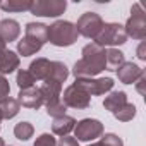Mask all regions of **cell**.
Returning a JSON list of instances; mask_svg holds the SVG:
<instances>
[{
	"instance_id": "1",
	"label": "cell",
	"mask_w": 146,
	"mask_h": 146,
	"mask_svg": "<svg viewBox=\"0 0 146 146\" xmlns=\"http://www.w3.org/2000/svg\"><path fill=\"white\" fill-rule=\"evenodd\" d=\"M81 55L83 57L72 67V76L76 79L96 78L100 72L107 69V48L96 43H88L83 48Z\"/></svg>"
},
{
	"instance_id": "2",
	"label": "cell",
	"mask_w": 146,
	"mask_h": 146,
	"mask_svg": "<svg viewBox=\"0 0 146 146\" xmlns=\"http://www.w3.org/2000/svg\"><path fill=\"white\" fill-rule=\"evenodd\" d=\"M79 38V33L76 29V24L70 21H55L52 26H48V41L53 46H70Z\"/></svg>"
},
{
	"instance_id": "3",
	"label": "cell",
	"mask_w": 146,
	"mask_h": 146,
	"mask_svg": "<svg viewBox=\"0 0 146 146\" xmlns=\"http://www.w3.org/2000/svg\"><path fill=\"white\" fill-rule=\"evenodd\" d=\"M127 41V35H125V29L122 24L119 23H103L100 33L96 35L95 41L96 45L100 46H110V48H115V46H120Z\"/></svg>"
},
{
	"instance_id": "4",
	"label": "cell",
	"mask_w": 146,
	"mask_h": 146,
	"mask_svg": "<svg viewBox=\"0 0 146 146\" xmlns=\"http://www.w3.org/2000/svg\"><path fill=\"white\" fill-rule=\"evenodd\" d=\"M125 35L127 38L132 40H144L146 38V12L139 4H134L131 9V17L127 19L125 26Z\"/></svg>"
},
{
	"instance_id": "5",
	"label": "cell",
	"mask_w": 146,
	"mask_h": 146,
	"mask_svg": "<svg viewBox=\"0 0 146 146\" xmlns=\"http://www.w3.org/2000/svg\"><path fill=\"white\" fill-rule=\"evenodd\" d=\"M103 132H105V127L98 119H83V120L76 122V125H74V137L78 141H84V143L102 137Z\"/></svg>"
},
{
	"instance_id": "6",
	"label": "cell",
	"mask_w": 146,
	"mask_h": 146,
	"mask_svg": "<svg viewBox=\"0 0 146 146\" xmlns=\"http://www.w3.org/2000/svg\"><path fill=\"white\" fill-rule=\"evenodd\" d=\"M64 105L67 108H76V110H84L91 105V96L76 83H72L64 90V95L60 96Z\"/></svg>"
},
{
	"instance_id": "7",
	"label": "cell",
	"mask_w": 146,
	"mask_h": 146,
	"mask_svg": "<svg viewBox=\"0 0 146 146\" xmlns=\"http://www.w3.org/2000/svg\"><path fill=\"white\" fill-rule=\"evenodd\" d=\"M67 9L65 0H33L29 12L36 17H58Z\"/></svg>"
},
{
	"instance_id": "8",
	"label": "cell",
	"mask_w": 146,
	"mask_h": 146,
	"mask_svg": "<svg viewBox=\"0 0 146 146\" xmlns=\"http://www.w3.org/2000/svg\"><path fill=\"white\" fill-rule=\"evenodd\" d=\"M102 26H103V19L96 12H84L78 19V23H76L78 33L81 36H84V38H90V40H95L96 38V35L100 33Z\"/></svg>"
},
{
	"instance_id": "9",
	"label": "cell",
	"mask_w": 146,
	"mask_h": 146,
	"mask_svg": "<svg viewBox=\"0 0 146 146\" xmlns=\"http://www.w3.org/2000/svg\"><path fill=\"white\" fill-rule=\"evenodd\" d=\"M78 86H81L90 96H100L105 93H110L113 90V79L112 78H90V79H76Z\"/></svg>"
},
{
	"instance_id": "10",
	"label": "cell",
	"mask_w": 146,
	"mask_h": 146,
	"mask_svg": "<svg viewBox=\"0 0 146 146\" xmlns=\"http://www.w3.org/2000/svg\"><path fill=\"white\" fill-rule=\"evenodd\" d=\"M115 72H117V78H119L120 83H124V84H134L144 74V69H141L134 62H124Z\"/></svg>"
},
{
	"instance_id": "11",
	"label": "cell",
	"mask_w": 146,
	"mask_h": 146,
	"mask_svg": "<svg viewBox=\"0 0 146 146\" xmlns=\"http://www.w3.org/2000/svg\"><path fill=\"white\" fill-rule=\"evenodd\" d=\"M17 102L19 105H23L24 108H31V110H38L43 105V98L40 93V88L33 86L29 90H21L17 95Z\"/></svg>"
},
{
	"instance_id": "12",
	"label": "cell",
	"mask_w": 146,
	"mask_h": 146,
	"mask_svg": "<svg viewBox=\"0 0 146 146\" xmlns=\"http://www.w3.org/2000/svg\"><path fill=\"white\" fill-rule=\"evenodd\" d=\"M19 64H21V57L17 55V52L5 48L0 53V74L2 76L12 74L19 69Z\"/></svg>"
},
{
	"instance_id": "13",
	"label": "cell",
	"mask_w": 146,
	"mask_h": 146,
	"mask_svg": "<svg viewBox=\"0 0 146 146\" xmlns=\"http://www.w3.org/2000/svg\"><path fill=\"white\" fill-rule=\"evenodd\" d=\"M29 74L35 78V81H46L50 78V70H52V60L45 57H38L29 64Z\"/></svg>"
},
{
	"instance_id": "14",
	"label": "cell",
	"mask_w": 146,
	"mask_h": 146,
	"mask_svg": "<svg viewBox=\"0 0 146 146\" xmlns=\"http://www.w3.org/2000/svg\"><path fill=\"white\" fill-rule=\"evenodd\" d=\"M62 86L60 83H55V81H50L46 79L41 86H40V93H41V98H43V105H48V103H53V102H58L62 100Z\"/></svg>"
},
{
	"instance_id": "15",
	"label": "cell",
	"mask_w": 146,
	"mask_h": 146,
	"mask_svg": "<svg viewBox=\"0 0 146 146\" xmlns=\"http://www.w3.org/2000/svg\"><path fill=\"white\" fill-rule=\"evenodd\" d=\"M21 35V26L16 19H2L0 21V38L5 43L16 41Z\"/></svg>"
},
{
	"instance_id": "16",
	"label": "cell",
	"mask_w": 146,
	"mask_h": 146,
	"mask_svg": "<svg viewBox=\"0 0 146 146\" xmlns=\"http://www.w3.org/2000/svg\"><path fill=\"white\" fill-rule=\"evenodd\" d=\"M74 125H76V119L70 117V115H62V117H57L53 119L52 122V132L55 136H69L70 131H74Z\"/></svg>"
},
{
	"instance_id": "17",
	"label": "cell",
	"mask_w": 146,
	"mask_h": 146,
	"mask_svg": "<svg viewBox=\"0 0 146 146\" xmlns=\"http://www.w3.org/2000/svg\"><path fill=\"white\" fill-rule=\"evenodd\" d=\"M24 36L33 38L38 43L45 45L48 41V26L43 23H28L24 28Z\"/></svg>"
},
{
	"instance_id": "18",
	"label": "cell",
	"mask_w": 146,
	"mask_h": 146,
	"mask_svg": "<svg viewBox=\"0 0 146 146\" xmlns=\"http://www.w3.org/2000/svg\"><path fill=\"white\" fill-rule=\"evenodd\" d=\"M125 103H127V95H125L124 91H110V93L105 96V100H103L105 110H108V112H112V113L119 112Z\"/></svg>"
},
{
	"instance_id": "19",
	"label": "cell",
	"mask_w": 146,
	"mask_h": 146,
	"mask_svg": "<svg viewBox=\"0 0 146 146\" xmlns=\"http://www.w3.org/2000/svg\"><path fill=\"white\" fill-rule=\"evenodd\" d=\"M41 48H43L41 43H38L36 40L28 38V36H24L17 41V55H23V57H31V55L38 53Z\"/></svg>"
},
{
	"instance_id": "20",
	"label": "cell",
	"mask_w": 146,
	"mask_h": 146,
	"mask_svg": "<svg viewBox=\"0 0 146 146\" xmlns=\"http://www.w3.org/2000/svg\"><path fill=\"white\" fill-rule=\"evenodd\" d=\"M21 110V105L17 102V98H12V96H7L0 102V113H2V119L5 120H11L14 119Z\"/></svg>"
},
{
	"instance_id": "21",
	"label": "cell",
	"mask_w": 146,
	"mask_h": 146,
	"mask_svg": "<svg viewBox=\"0 0 146 146\" xmlns=\"http://www.w3.org/2000/svg\"><path fill=\"white\" fill-rule=\"evenodd\" d=\"M33 0H5L0 2V9L4 12H24L31 9Z\"/></svg>"
},
{
	"instance_id": "22",
	"label": "cell",
	"mask_w": 146,
	"mask_h": 146,
	"mask_svg": "<svg viewBox=\"0 0 146 146\" xmlns=\"http://www.w3.org/2000/svg\"><path fill=\"white\" fill-rule=\"evenodd\" d=\"M67 78H69V69H67V65L64 62H58V60L52 62V70H50V78L48 79L64 84L67 81Z\"/></svg>"
},
{
	"instance_id": "23",
	"label": "cell",
	"mask_w": 146,
	"mask_h": 146,
	"mask_svg": "<svg viewBox=\"0 0 146 146\" xmlns=\"http://www.w3.org/2000/svg\"><path fill=\"white\" fill-rule=\"evenodd\" d=\"M124 62H125L124 52H120L119 48H108L107 50V70H117Z\"/></svg>"
},
{
	"instance_id": "24",
	"label": "cell",
	"mask_w": 146,
	"mask_h": 146,
	"mask_svg": "<svg viewBox=\"0 0 146 146\" xmlns=\"http://www.w3.org/2000/svg\"><path fill=\"white\" fill-rule=\"evenodd\" d=\"M33 134H35V127H33L31 122H26L24 120V122H17L14 125V136L19 141H28V139L33 137Z\"/></svg>"
},
{
	"instance_id": "25",
	"label": "cell",
	"mask_w": 146,
	"mask_h": 146,
	"mask_svg": "<svg viewBox=\"0 0 146 146\" xmlns=\"http://www.w3.org/2000/svg\"><path fill=\"white\" fill-rule=\"evenodd\" d=\"M16 83H17V88L19 91L21 90H29L35 86V78L29 74L28 69H17V74H16Z\"/></svg>"
},
{
	"instance_id": "26",
	"label": "cell",
	"mask_w": 146,
	"mask_h": 146,
	"mask_svg": "<svg viewBox=\"0 0 146 146\" xmlns=\"http://www.w3.org/2000/svg\"><path fill=\"white\" fill-rule=\"evenodd\" d=\"M136 112H137L136 105L127 102V103L119 110V112H115V113H113V117H115L117 120H120V122H129V120H132V119L136 117Z\"/></svg>"
},
{
	"instance_id": "27",
	"label": "cell",
	"mask_w": 146,
	"mask_h": 146,
	"mask_svg": "<svg viewBox=\"0 0 146 146\" xmlns=\"http://www.w3.org/2000/svg\"><path fill=\"white\" fill-rule=\"evenodd\" d=\"M88 146H124V141L117 134L107 132V134H102L100 141H95V143H91Z\"/></svg>"
},
{
	"instance_id": "28",
	"label": "cell",
	"mask_w": 146,
	"mask_h": 146,
	"mask_svg": "<svg viewBox=\"0 0 146 146\" xmlns=\"http://www.w3.org/2000/svg\"><path fill=\"white\" fill-rule=\"evenodd\" d=\"M45 108H46V113H48L50 117H53V119L62 117V115H65V112H67V107L64 105L62 100L53 102V103H48V105H45Z\"/></svg>"
},
{
	"instance_id": "29",
	"label": "cell",
	"mask_w": 146,
	"mask_h": 146,
	"mask_svg": "<svg viewBox=\"0 0 146 146\" xmlns=\"http://www.w3.org/2000/svg\"><path fill=\"white\" fill-rule=\"evenodd\" d=\"M33 146H57V139L53 137V134H48V132H43L36 137L35 144Z\"/></svg>"
},
{
	"instance_id": "30",
	"label": "cell",
	"mask_w": 146,
	"mask_h": 146,
	"mask_svg": "<svg viewBox=\"0 0 146 146\" xmlns=\"http://www.w3.org/2000/svg\"><path fill=\"white\" fill-rule=\"evenodd\" d=\"M9 93H11V84H9V81H7L5 76L0 74V102H2L4 98H7Z\"/></svg>"
},
{
	"instance_id": "31",
	"label": "cell",
	"mask_w": 146,
	"mask_h": 146,
	"mask_svg": "<svg viewBox=\"0 0 146 146\" xmlns=\"http://www.w3.org/2000/svg\"><path fill=\"white\" fill-rule=\"evenodd\" d=\"M57 146H79V141L76 137H70V136H64L57 141Z\"/></svg>"
},
{
	"instance_id": "32",
	"label": "cell",
	"mask_w": 146,
	"mask_h": 146,
	"mask_svg": "<svg viewBox=\"0 0 146 146\" xmlns=\"http://www.w3.org/2000/svg\"><path fill=\"white\" fill-rule=\"evenodd\" d=\"M136 53H137V58H139V60H146V50H144V41H141V43H139V46H137Z\"/></svg>"
},
{
	"instance_id": "33",
	"label": "cell",
	"mask_w": 146,
	"mask_h": 146,
	"mask_svg": "<svg viewBox=\"0 0 146 146\" xmlns=\"http://www.w3.org/2000/svg\"><path fill=\"white\" fill-rule=\"evenodd\" d=\"M144 81H146V74H143V76H141V78H139V79L134 83V84H136V90H137L141 95H144V90H143V84H144Z\"/></svg>"
},
{
	"instance_id": "34",
	"label": "cell",
	"mask_w": 146,
	"mask_h": 146,
	"mask_svg": "<svg viewBox=\"0 0 146 146\" xmlns=\"http://www.w3.org/2000/svg\"><path fill=\"white\" fill-rule=\"evenodd\" d=\"M5 45H7V43H5V41H4L2 38H0V53H2V52L5 50Z\"/></svg>"
},
{
	"instance_id": "35",
	"label": "cell",
	"mask_w": 146,
	"mask_h": 146,
	"mask_svg": "<svg viewBox=\"0 0 146 146\" xmlns=\"http://www.w3.org/2000/svg\"><path fill=\"white\" fill-rule=\"evenodd\" d=\"M0 146H5V143H4V139L0 137Z\"/></svg>"
},
{
	"instance_id": "36",
	"label": "cell",
	"mask_w": 146,
	"mask_h": 146,
	"mask_svg": "<svg viewBox=\"0 0 146 146\" xmlns=\"http://www.w3.org/2000/svg\"><path fill=\"white\" fill-rule=\"evenodd\" d=\"M0 122H2V113H0Z\"/></svg>"
},
{
	"instance_id": "37",
	"label": "cell",
	"mask_w": 146,
	"mask_h": 146,
	"mask_svg": "<svg viewBox=\"0 0 146 146\" xmlns=\"http://www.w3.org/2000/svg\"><path fill=\"white\" fill-rule=\"evenodd\" d=\"M9 146H12V144H9Z\"/></svg>"
}]
</instances>
